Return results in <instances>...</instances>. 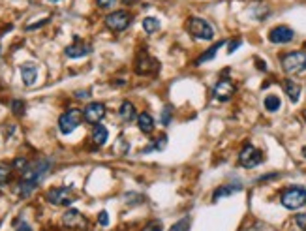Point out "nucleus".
Here are the masks:
<instances>
[{"label":"nucleus","instance_id":"obj_21","mask_svg":"<svg viewBox=\"0 0 306 231\" xmlns=\"http://www.w3.org/2000/svg\"><path fill=\"white\" fill-rule=\"evenodd\" d=\"M263 105H265V109L269 111V113H276V111H280V107H282V100L278 98L276 94H269V96H265V100H263Z\"/></svg>","mask_w":306,"mask_h":231},{"label":"nucleus","instance_id":"obj_5","mask_svg":"<svg viewBox=\"0 0 306 231\" xmlns=\"http://www.w3.org/2000/svg\"><path fill=\"white\" fill-rule=\"evenodd\" d=\"M81 121H83L81 109H68L58 119V130H60L64 135H68V133H72L75 128L81 124Z\"/></svg>","mask_w":306,"mask_h":231},{"label":"nucleus","instance_id":"obj_28","mask_svg":"<svg viewBox=\"0 0 306 231\" xmlns=\"http://www.w3.org/2000/svg\"><path fill=\"white\" fill-rule=\"evenodd\" d=\"M166 145H168V137H166V135H162V137L154 139V145H152V149L163 150V149H166Z\"/></svg>","mask_w":306,"mask_h":231},{"label":"nucleus","instance_id":"obj_31","mask_svg":"<svg viewBox=\"0 0 306 231\" xmlns=\"http://www.w3.org/2000/svg\"><path fill=\"white\" fill-rule=\"evenodd\" d=\"M96 2H98V6H100V8H105V10H107V8H113V6H115L116 0H96Z\"/></svg>","mask_w":306,"mask_h":231},{"label":"nucleus","instance_id":"obj_34","mask_svg":"<svg viewBox=\"0 0 306 231\" xmlns=\"http://www.w3.org/2000/svg\"><path fill=\"white\" fill-rule=\"evenodd\" d=\"M17 231H32V227H30L27 222H19V224H17Z\"/></svg>","mask_w":306,"mask_h":231},{"label":"nucleus","instance_id":"obj_18","mask_svg":"<svg viewBox=\"0 0 306 231\" xmlns=\"http://www.w3.org/2000/svg\"><path fill=\"white\" fill-rule=\"evenodd\" d=\"M137 128H139V132L152 133V130H154V119H152V115H150V113H141V115H137Z\"/></svg>","mask_w":306,"mask_h":231},{"label":"nucleus","instance_id":"obj_19","mask_svg":"<svg viewBox=\"0 0 306 231\" xmlns=\"http://www.w3.org/2000/svg\"><path fill=\"white\" fill-rule=\"evenodd\" d=\"M119 115L124 122H132L137 119V113H135V105L132 102H122L121 109H119Z\"/></svg>","mask_w":306,"mask_h":231},{"label":"nucleus","instance_id":"obj_6","mask_svg":"<svg viewBox=\"0 0 306 231\" xmlns=\"http://www.w3.org/2000/svg\"><path fill=\"white\" fill-rule=\"evenodd\" d=\"M263 162V152L260 149H255L254 145H244V149L241 150V154H239V164L246 169H252V168H257L260 164Z\"/></svg>","mask_w":306,"mask_h":231},{"label":"nucleus","instance_id":"obj_11","mask_svg":"<svg viewBox=\"0 0 306 231\" xmlns=\"http://www.w3.org/2000/svg\"><path fill=\"white\" fill-rule=\"evenodd\" d=\"M237 87L233 85V81L229 79H220L216 83V87H214V98L218 100V102H229L233 98V94H235Z\"/></svg>","mask_w":306,"mask_h":231},{"label":"nucleus","instance_id":"obj_35","mask_svg":"<svg viewBox=\"0 0 306 231\" xmlns=\"http://www.w3.org/2000/svg\"><path fill=\"white\" fill-rule=\"evenodd\" d=\"M47 21H49V19H43V21H40V23H36V25H29V27H27V30H34V29H40V27H43V25H45Z\"/></svg>","mask_w":306,"mask_h":231},{"label":"nucleus","instance_id":"obj_32","mask_svg":"<svg viewBox=\"0 0 306 231\" xmlns=\"http://www.w3.org/2000/svg\"><path fill=\"white\" fill-rule=\"evenodd\" d=\"M169 121H171V109H169V107H166V109H163V117H162V124H163V126H168Z\"/></svg>","mask_w":306,"mask_h":231},{"label":"nucleus","instance_id":"obj_7","mask_svg":"<svg viewBox=\"0 0 306 231\" xmlns=\"http://www.w3.org/2000/svg\"><path fill=\"white\" fill-rule=\"evenodd\" d=\"M132 23V15L124 10H119V12H113L109 13L107 17H105V25H107V29L113 30V32H122V30H126Z\"/></svg>","mask_w":306,"mask_h":231},{"label":"nucleus","instance_id":"obj_37","mask_svg":"<svg viewBox=\"0 0 306 231\" xmlns=\"http://www.w3.org/2000/svg\"><path fill=\"white\" fill-rule=\"evenodd\" d=\"M246 231H265V227L261 224H255V225H252V227H248Z\"/></svg>","mask_w":306,"mask_h":231},{"label":"nucleus","instance_id":"obj_3","mask_svg":"<svg viewBox=\"0 0 306 231\" xmlns=\"http://www.w3.org/2000/svg\"><path fill=\"white\" fill-rule=\"evenodd\" d=\"M280 64H282V70L286 74L289 75L302 74V72H306V51L286 53L280 58Z\"/></svg>","mask_w":306,"mask_h":231},{"label":"nucleus","instance_id":"obj_26","mask_svg":"<svg viewBox=\"0 0 306 231\" xmlns=\"http://www.w3.org/2000/svg\"><path fill=\"white\" fill-rule=\"evenodd\" d=\"M12 111L17 117L23 115V113H25V102H21V100H13V102H12Z\"/></svg>","mask_w":306,"mask_h":231},{"label":"nucleus","instance_id":"obj_13","mask_svg":"<svg viewBox=\"0 0 306 231\" xmlns=\"http://www.w3.org/2000/svg\"><path fill=\"white\" fill-rule=\"evenodd\" d=\"M156 70H158V62L152 57H149L147 53L141 55V57L137 58V62H135V74H139V75L154 74Z\"/></svg>","mask_w":306,"mask_h":231},{"label":"nucleus","instance_id":"obj_2","mask_svg":"<svg viewBox=\"0 0 306 231\" xmlns=\"http://www.w3.org/2000/svg\"><path fill=\"white\" fill-rule=\"evenodd\" d=\"M280 203H282L284 209L288 211H299L306 205V188L304 186H289L282 192L280 196Z\"/></svg>","mask_w":306,"mask_h":231},{"label":"nucleus","instance_id":"obj_27","mask_svg":"<svg viewBox=\"0 0 306 231\" xmlns=\"http://www.w3.org/2000/svg\"><path fill=\"white\" fill-rule=\"evenodd\" d=\"M295 224L300 231H306V213H300L295 216Z\"/></svg>","mask_w":306,"mask_h":231},{"label":"nucleus","instance_id":"obj_22","mask_svg":"<svg viewBox=\"0 0 306 231\" xmlns=\"http://www.w3.org/2000/svg\"><path fill=\"white\" fill-rule=\"evenodd\" d=\"M224 43H225L224 40L216 41V43H214V45L210 47V49H207V53H203L201 57L197 58V64H203V62H207V60H210V58H214V55H216V53L220 51V47L224 45Z\"/></svg>","mask_w":306,"mask_h":231},{"label":"nucleus","instance_id":"obj_39","mask_svg":"<svg viewBox=\"0 0 306 231\" xmlns=\"http://www.w3.org/2000/svg\"><path fill=\"white\" fill-rule=\"evenodd\" d=\"M49 2H60V0H49Z\"/></svg>","mask_w":306,"mask_h":231},{"label":"nucleus","instance_id":"obj_24","mask_svg":"<svg viewBox=\"0 0 306 231\" xmlns=\"http://www.w3.org/2000/svg\"><path fill=\"white\" fill-rule=\"evenodd\" d=\"M190 227H192V218L190 216H184V218H180L177 224L171 225L169 231H190Z\"/></svg>","mask_w":306,"mask_h":231},{"label":"nucleus","instance_id":"obj_15","mask_svg":"<svg viewBox=\"0 0 306 231\" xmlns=\"http://www.w3.org/2000/svg\"><path fill=\"white\" fill-rule=\"evenodd\" d=\"M88 53H90V45H87V43H83V41H79V40H75L72 45L66 47V57H69V58L87 57Z\"/></svg>","mask_w":306,"mask_h":231},{"label":"nucleus","instance_id":"obj_4","mask_svg":"<svg viewBox=\"0 0 306 231\" xmlns=\"http://www.w3.org/2000/svg\"><path fill=\"white\" fill-rule=\"evenodd\" d=\"M186 29H188V32H190L194 38H197V40L210 41L214 38L213 25L208 23V21H205V19H201V17H190L188 19Z\"/></svg>","mask_w":306,"mask_h":231},{"label":"nucleus","instance_id":"obj_14","mask_svg":"<svg viewBox=\"0 0 306 231\" xmlns=\"http://www.w3.org/2000/svg\"><path fill=\"white\" fill-rule=\"evenodd\" d=\"M21 79H23L25 87H32L38 79V68L32 62H25L21 66Z\"/></svg>","mask_w":306,"mask_h":231},{"label":"nucleus","instance_id":"obj_36","mask_svg":"<svg viewBox=\"0 0 306 231\" xmlns=\"http://www.w3.org/2000/svg\"><path fill=\"white\" fill-rule=\"evenodd\" d=\"M75 98H79V100L88 98V90H77V93H75Z\"/></svg>","mask_w":306,"mask_h":231},{"label":"nucleus","instance_id":"obj_8","mask_svg":"<svg viewBox=\"0 0 306 231\" xmlns=\"http://www.w3.org/2000/svg\"><path fill=\"white\" fill-rule=\"evenodd\" d=\"M47 201L51 205H69L74 201L72 196V186H58L47 192Z\"/></svg>","mask_w":306,"mask_h":231},{"label":"nucleus","instance_id":"obj_25","mask_svg":"<svg viewBox=\"0 0 306 231\" xmlns=\"http://www.w3.org/2000/svg\"><path fill=\"white\" fill-rule=\"evenodd\" d=\"M141 231H163V224L160 220H152V222H149Z\"/></svg>","mask_w":306,"mask_h":231},{"label":"nucleus","instance_id":"obj_16","mask_svg":"<svg viewBox=\"0 0 306 231\" xmlns=\"http://www.w3.org/2000/svg\"><path fill=\"white\" fill-rule=\"evenodd\" d=\"M282 87L284 90H286V96L289 98V102H291V104H297L300 100V93H302V87H300L299 83L293 81V79H286Z\"/></svg>","mask_w":306,"mask_h":231},{"label":"nucleus","instance_id":"obj_12","mask_svg":"<svg viewBox=\"0 0 306 231\" xmlns=\"http://www.w3.org/2000/svg\"><path fill=\"white\" fill-rule=\"evenodd\" d=\"M62 222L66 227H74V229H85L87 227V218L77 209H68L62 214Z\"/></svg>","mask_w":306,"mask_h":231},{"label":"nucleus","instance_id":"obj_20","mask_svg":"<svg viewBox=\"0 0 306 231\" xmlns=\"http://www.w3.org/2000/svg\"><path fill=\"white\" fill-rule=\"evenodd\" d=\"M107 137H109L107 128L102 126V124H96L94 130H92V143L96 145V147H104L105 141H107Z\"/></svg>","mask_w":306,"mask_h":231},{"label":"nucleus","instance_id":"obj_10","mask_svg":"<svg viewBox=\"0 0 306 231\" xmlns=\"http://www.w3.org/2000/svg\"><path fill=\"white\" fill-rule=\"evenodd\" d=\"M105 117V105L100 102H90V104L83 109V121L88 124H100V121Z\"/></svg>","mask_w":306,"mask_h":231},{"label":"nucleus","instance_id":"obj_1","mask_svg":"<svg viewBox=\"0 0 306 231\" xmlns=\"http://www.w3.org/2000/svg\"><path fill=\"white\" fill-rule=\"evenodd\" d=\"M51 160H38V162L30 164L29 168L23 171V177H21V182H19V196L29 197L36 190V186L43 180V177L51 169Z\"/></svg>","mask_w":306,"mask_h":231},{"label":"nucleus","instance_id":"obj_33","mask_svg":"<svg viewBox=\"0 0 306 231\" xmlns=\"http://www.w3.org/2000/svg\"><path fill=\"white\" fill-rule=\"evenodd\" d=\"M241 43H243L241 40H233L231 43H229V47H227V53H229V55H231V53H235V49H237Z\"/></svg>","mask_w":306,"mask_h":231},{"label":"nucleus","instance_id":"obj_17","mask_svg":"<svg viewBox=\"0 0 306 231\" xmlns=\"http://www.w3.org/2000/svg\"><path fill=\"white\" fill-rule=\"evenodd\" d=\"M243 190V186L241 184H224L220 186V188H216L213 194V201H218V199H222V197H227L231 196V194H237V192Z\"/></svg>","mask_w":306,"mask_h":231},{"label":"nucleus","instance_id":"obj_30","mask_svg":"<svg viewBox=\"0 0 306 231\" xmlns=\"http://www.w3.org/2000/svg\"><path fill=\"white\" fill-rule=\"evenodd\" d=\"M98 222H100V225H109V214L105 213V211H102V213L98 214Z\"/></svg>","mask_w":306,"mask_h":231},{"label":"nucleus","instance_id":"obj_38","mask_svg":"<svg viewBox=\"0 0 306 231\" xmlns=\"http://www.w3.org/2000/svg\"><path fill=\"white\" fill-rule=\"evenodd\" d=\"M302 156L306 158V147H302Z\"/></svg>","mask_w":306,"mask_h":231},{"label":"nucleus","instance_id":"obj_23","mask_svg":"<svg viewBox=\"0 0 306 231\" xmlns=\"http://www.w3.org/2000/svg\"><path fill=\"white\" fill-rule=\"evenodd\" d=\"M160 27H162V23H160V19H156V17H145V21H143V30L147 32V34H154L156 30H160Z\"/></svg>","mask_w":306,"mask_h":231},{"label":"nucleus","instance_id":"obj_29","mask_svg":"<svg viewBox=\"0 0 306 231\" xmlns=\"http://www.w3.org/2000/svg\"><path fill=\"white\" fill-rule=\"evenodd\" d=\"M10 180V169L0 166V186H4Z\"/></svg>","mask_w":306,"mask_h":231},{"label":"nucleus","instance_id":"obj_9","mask_svg":"<svg viewBox=\"0 0 306 231\" xmlns=\"http://www.w3.org/2000/svg\"><path fill=\"white\" fill-rule=\"evenodd\" d=\"M295 38V32L289 27L286 25H278L274 29L269 32V41L271 43H276V45H284V43H289V41H293Z\"/></svg>","mask_w":306,"mask_h":231}]
</instances>
